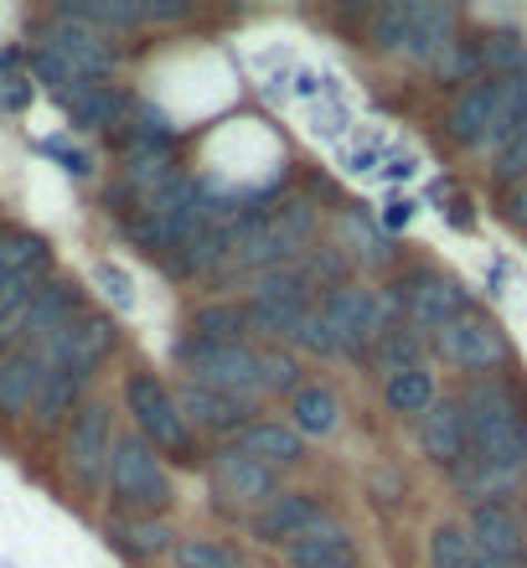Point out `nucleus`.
Listing matches in <instances>:
<instances>
[{
    "instance_id": "f257e3e1",
    "label": "nucleus",
    "mask_w": 527,
    "mask_h": 568,
    "mask_svg": "<svg viewBox=\"0 0 527 568\" xmlns=\"http://www.w3.org/2000/svg\"><path fill=\"white\" fill-rule=\"evenodd\" d=\"M460 408L470 429V460L486 476H497L507 491L523 486V455H527V383L507 367L491 377H466L460 383Z\"/></svg>"
},
{
    "instance_id": "f03ea898",
    "label": "nucleus",
    "mask_w": 527,
    "mask_h": 568,
    "mask_svg": "<svg viewBox=\"0 0 527 568\" xmlns=\"http://www.w3.org/2000/svg\"><path fill=\"white\" fill-rule=\"evenodd\" d=\"M316 248V207L311 196H280L270 207H239L227 217V264L217 280H259L290 270Z\"/></svg>"
},
{
    "instance_id": "7ed1b4c3",
    "label": "nucleus",
    "mask_w": 527,
    "mask_h": 568,
    "mask_svg": "<svg viewBox=\"0 0 527 568\" xmlns=\"http://www.w3.org/2000/svg\"><path fill=\"white\" fill-rule=\"evenodd\" d=\"M527 120V73L517 78H476L450 93L445 104V135L466 155H497Z\"/></svg>"
},
{
    "instance_id": "20e7f679",
    "label": "nucleus",
    "mask_w": 527,
    "mask_h": 568,
    "mask_svg": "<svg viewBox=\"0 0 527 568\" xmlns=\"http://www.w3.org/2000/svg\"><path fill=\"white\" fill-rule=\"evenodd\" d=\"M120 404H124V414H130V424H135V434L161 455V460H166V455L181 460V465L202 460V445H196L192 424H186V414H181L176 388H171L161 373H151V367H130L124 383H120Z\"/></svg>"
},
{
    "instance_id": "39448f33",
    "label": "nucleus",
    "mask_w": 527,
    "mask_h": 568,
    "mask_svg": "<svg viewBox=\"0 0 527 568\" xmlns=\"http://www.w3.org/2000/svg\"><path fill=\"white\" fill-rule=\"evenodd\" d=\"M383 305H388V321H408L419 336H435L455 315L470 311V290L455 274L435 270V264H408L388 280Z\"/></svg>"
},
{
    "instance_id": "423d86ee",
    "label": "nucleus",
    "mask_w": 527,
    "mask_h": 568,
    "mask_svg": "<svg viewBox=\"0 0 527 568\" xmlns=\"http://www.w3.org/2000/svg\"><path fill=\"white\" fill-rule=\"evenodd\" d=\"M104 491H109V501H114V511H135V517H166L171 501H176L166 460H161L135 429H124L120 439H114V460H109Z\"/></svg>"
},
{
    "instance_id": "0eeeda50",
    "label": "nucleus",
    "mask_w": 527,
    "mask_h": 568,
    "mask_svg": "<svg viewBox=\"0 0 527 568\" xmlns=\"http://www.w3.org/2000/svg\"><path fill=\"white\" fill-rule=\"evenodd\" d=\"M429 352H435L445 367H455V373H466V377L507 373L517 362L513 336L501 331V321L491 311H476V305H470L466 315H455L445 331H435V336H429Z\"/></svg>"
},
{
    "instance_id": "6e6552de",
    "label": "nucleus",
    "mask_w": 527,
    "mask_h": 568,
    "mask_svg": "<svg viewBox=\"0 0 527 568\" xmlns=\"http://www.w3.org/2000/svg\"><path fill=\"white\" fill-rule=\"evenodd\" d=\"M176 367L186 383L233 393L249 404H264V346L259 342H233V346H202V342H176Z\"/></svg>"
},
{
    "instance_id": "1a4fd4ad",
    "label": "nucleus",
    "mask_w": 527,
    "mask_h": 568,
    "mask_svg": "<svg viewBox=\"0 0 527 568\" xmlns=\"http://www.w3.org/2000/svg\"><path fill=\"white\" fill-rule=\"evenodd\" d=\"M249 300H243V311H249V326L264 331L274 346L280 342H295V331L305 326V315L316 311L321 290L305 280L301 264H290V270H274V274H259L249 280Z\"/></svg>"
},
{
    "instance_id": "9d476101",
    "label": "nucleus",
    "mask_w": 527,
    "mask_h": 568,
    "mask_svg": "<svg viewBox=\"0 0 527 568\" xmlns=\"http://www.w3.org/2000/svg\"><path fill=\"white\" fill-rule=\"evenodd\" d=\"M114 404L104 398H89L68 419V434H62V470L83 496H99L109 486V460H114Z\"/></svg>"
},
{
    "instance_id": "9b49d317",
    "label": "nucleus",
    "mask_w": 527,
    "mask_h": 568,
    "mask_svg": "<svg viewBox=\"0 0 527 568\" xmlns=\"http://www.w3.org/2000/svg\"><path fill=\"white\" fill-rule=\"evenodd\" d=\"M321 315H326V326H332L336 357H357V362L373 352V342L383 336V326H388L383 290H373V284L357 280V274L321 295Z\"/></svg>"
},
{
    "instance_id": "f8f14e48",
    "label": "nucleus",
    "mask_w": 527,
    "mask_h": 568,
    "mask_svg": "<svg viewBox=\"0 0 527 568\" xmlns=\"http://www.w3.org/2000/svg\"><path fill=\"white\" fill-rule=\"evenodd\" d=\"M207 486L227 517H243V523H249V517L280 491V476L264 470L259 460H249L243 449L223 445L217 455H207Z\"/></svg>"
},
{
    "instance_id": "ddd939ff",
    "label": "nucleus",
    "mask_w": 527,
    "mask_h": 568,
    "mask_svg": "<svg viewBox=\"0 0 527 568\" xmlns=\"http://www.w3.org/2000/svg\"><path fill=\"white\" fill-rule=\"evenodd\" d=\"M321 523H332V501H326V496L301 491V486H290V491L280 486V491L249 517V532H254V542H264V548H290L295 538L316 532Z\"/></svg>"
},
{
    "instance_id": "4468645a",
    "label": "nucleus",
    "mask_w": 527,
    "mask_h": 568,
    "mask_svg": "<svg viewBox=\"0 0 527 568\" xmlns=\"http://www.w3.org/2000/svg\"><path fill=\"white\" fill-rule=\"evenodd\" d=\"M114 346H120V321L104 311H83L73 315L58 336H47L42 342V357L58 362V367H78V373H99L109 357H114Z\"/></svg>"
},
{
    "instance_id": "2eb2a0df",
    "label": "nucleus",
    "mask_w": 527,
    "mask_h": 568,
    "mask_svg": "<svg viewBox=\"0 0 527 568\" xmlns=\"http://www.w3.org/2000/svg\"><path fill=\"white\" fill-rule=\"evenodd\" d=\"M414 439H419V455L435 470H460L470 460V429H466V408H460V393H439L435 404L414 419Z\"/></svg>"
},
{
    "instance_id": "dca6fc26",
    "label": "nucleus",
    "mask_w": 527,
    "mask_h": 568,
    "mask_svg": "<svg viewBox=\"0 0 527 568\" xmlns=\"http://www.w3.org/2000/svg\"><path fill=\"white\" fill-rule=\"evenodd\" d=\"M176 398H181V414H186L196 439H202V434H207V439H239V434L259 419V404L233 398V393H217V388H202V383H181Z\"/></svg>"
},
{
    "instance_id": "f3484780",
    "label": "nucleus",
    "mask_w": 527,
    "mask_h": 568,
    "mask_svg": "<svg viewBox=\"0 0 527 568\" xmlns=\"http://www.w3.org/2000/svg\"><path fill=\"white\" fill-rule=\"evenodd\" d=\"M52 280V248L37 233H11L0 243V305L31 300Z\"/></svg>"
},
{
    "instance_id": "a211bd4d",
    "label": "nucleus",
    "mask_w": 527,
    "mask_h": 568,
    "mask_svg": "<svg viewBox=\"0 0 527 568\" xmlns=\"http://www.w3.org/2000/svg\"><path fill=\"white\" fill-rule=\"evenodd\" d=\"M47 52H58L68 68H73L83 83H104L109 68H114V52H109L104 31L83 27V21H68V16H52V27H47Z\"/></svg>"
},
{
    "instance_id": "6ab92c4d",
    "label": "nucleus",
    "mask_w": 527,
    "mask_h": 568,
    "mask_svg": "<svg viewBox=\"0 0 527 568\" xmlns=\"http://www.w3.org/2000/svg\"><path fill=\"white\" fill-rule=\"evenodd\" d=\"M404 11H408L404 58L419 62V68H435L439 52L466 31V16L455 11V6H439V0H404Z\"/></svg>"
},
{
    "instance_id": "aec40b11",
    "label": "nucleus",
    "mask_w": 527,
    "mask_h": 568,
    "mask_svg": "<svg viewBox=\"0 0 527 568\" xmlns=\"http://www.w3.org/2000/svg\"><path fill=\"white\" fill-rule=\"evenodd\" d=\"M58 16L83 21L93 31H135V27H155V21H186V6H155V0H78L62 6Z\"/></svg>"
},
{
    "instance_id": "412c9836",
    "label": "nucleus",
    "mask_w": 527,
    "mask_h": 568,
    "mask_svg": "<svg viewBox=\"0 0 527 568\" xmlns=\"http://www.w3.org/2000/svg\"><path fill=\"white\" fill-rule=\"evenodd\" d=\"M104 538L114 554L140 568L161 564V558H171V548H176V532H171L166 517H135V511H114L104 523Z\"/></svg>"
},
{
    "instance_id": "4be33fe9",
    "label": "nucleus",
    "mask_w": 527,
    "mask_h": 568,
    "mask_svg": "<svg viewBox=\"0 0 527 568\" xmlns=\"http://www.w3.org/2000/svg\"><path fill=\"white\" fill-rule=\"evenodd\" d=\"M466 527L476 548L491 558H523L527 554V523L513 501H482V507H466Z\"/></svg>"
},
{
    "instance_id": "5701e85b",
    "label": "nucleus",
    "mask_w": 527,
    "mask_h": 568,
    "mask_svg": "<svg viewBox=\"0 0 527 568\" xmlns=\"http://www.w3.org/2000/svg\"><path fill=\"white\" fill-rule=\"evenodd\" d=\"M233 449H243L249 460H259L264 470H274V476H280V470H301L305 465V439L301 434L290 429L285 419H264V414L233 439Z\"/></svg>"
},
{
    "instance_id": "b1692460",
    "label": "nucleus",
    "mask_w": 527,
    "mask_h": 568,
    "mask_svg": "<svg viewBox=\"0 0 527 568\" xmlns=\"http://www.w3.org/2000/svg\"><path fill=\"white\" fill-rule=\"evenodd\" d=\"M42 377H47V357L42 346H11V352H0V419H16V414H27L37 404V393H42Z\"/></svg>"
},
{
    "instance_id": "393cba45",
    "label": "nucleus",
    "mask_w": 527,
    "mask_h": 568,
    "mask_svg": "<svg viewBox=\"0 0 527 568\" xmlns=\"http://www.w3.org/2000/svg\"><path fill=\"white\" fill-rule=\"evenodd\" d=\"M342 393L332 388V383H321V377H311V383H301V388L290 393V408H285V424L301 439H332L336 429H342Z\"/></svg>"
},
{
    "instance_id": "a878e982",
    "label": "nucleus",
    "mask_w": 527,
    "mask_h": 568,
    "mask_svg": "<svg viewBox=\"0 0 527 568\" xmlns=\"http://www.w3.org/2000/svg\"><path fill=\"white\" fill-rule=\"evenodd\" d=\"M290 568H362V554H357V538H352L347 523H321L316 532H305L285 548Z\"/></svg>"
},
{
    "instance_id": "bb28decb",
    "label": "nucleus",
    "mask_w": 527,
    "mask_h": 568,
    "mask_svg": "<svg viewBox=\"0 0 527 568\" xmlns=\"http://www.w3.org/2000/svg\"><path fill=\"white\" fill-rule=\"evenodd\" d=\"M181 342H202V346H233V342H254V326H249V311L243 300H207L186 315V331Z\"/></svg>"
},
{
    "instance_id": "cd10ccee",
    "label": "nucleus",
    "mask_w": 527,
    "mask_h": 568,
    "mask_svg": "<svg viewBox=\"0 0 527 568\" xmlns=\"http://www.w3.org/2000/svg\"><path fill=\"white\" fill-rule=\"evenodd\" d=\"M93 377L78 373V367H58V362H47V377H42V393H37V404H31V414H37V424L42 429H52V424L73 419L78 408L89 404L83 393H89Z\"/></svg>"
},
{
    "instance_id": "c85d7f7f",
    "label": "nucleus",
    "mask_w": 527,
    "mask_h": 568,
    "mask_svg": "<svg viewBox=\"0 0 527 568\" xmlns=\"http://www.w3.org/2000/svg\"><path fill=\"white\" fill-rule=\"evenodd\" d=\"M435 398H439V383H435V367H429V362L398 367V373L383 377V408H388L393 419H419Z\"/></svg>"
},
{
    "instance_id": "c756f323",
    "label": "nucleus",
    "mask_w": 527,
    "mask_h": 568,
    "mask_svg": "<svg viewBox=\"0 0 527 568\" xmlns=\"http://www.w3.org/2000/svg\"><path fill=\"white\" fill-rule=\"evenodd\" d=\"M130 104H135V99L124 89H114V83H83V89L68 99V114H73L78 130H120Z\"/></svg>"
},
{
    "instance_id": "7c9ffc66",
    "label": "nucleus",
    "mask_w": 527,
    "mask_h": 568,
    "mask_svg": "<svg viewBox=\"0 0 527 568\" xmlns=\"http://www.w3.org/2000/svg\"><path fill=\"white\" fill-rule=\"evenodd\" d=\"M367 362L377 367V377L398 373V367H419V362H429V336H419L408 321H388L383 336L373 342V352H367Z\"/></svg>"
},
{
    "instance_id": "2f4dec72",
    "label": "nucleus",
    "mask_w": 527,
    "mask_h": 568,
    "mask_svg": "<svg viewBox=\"0 0 527 568\" xmlns=\"http://www.w3.org/2000/svg\"><path fill=\"white\" fill-rule=\"evenodd\" d=\"M482 548L470 538L466 517H445V523L429 527V538H424V564L429 568H476Z\"/></svg>"
},
{
    "instance_id": "473e14b6",
    "label": "nucleus",
    "mask_w": 527,
    "mask_h": 568,
    "mask_svg": "<svg viewBox=\"0 0 527 568\" xmlns=\"http://www.w3.org/2000/svg\"><path fill=\"white\" fill-rule=\"evenodd\" d=\"M476 42V68L482 78H517L527 73V37L523 31H482Z\"/></svg>"
},
{
    "instance_id": "72a5a7b5",
    "label": "nucleus",
    "mask_w": 527,
    "mask_h": 568,
    "mask_svg": "<svg viewBox=\"0 0 527 568\" xmlns=\"http://www.w3.org/2000/svg\"><path fill=\"white\" fill-rule=\"evenodd\" d=\"M336 248L347 254V264H388V239L377 233L367 217H362L357 207H347L342 217H336Z\"/></svg>"
},
{
    "instance_id": "f704fd0d",
    "label": "nucleus",
    "mask_w": 527,
    "mask_h": 568,
    "mask_svg": "<svg viewBox=\"0 0 527 568\" xmlns=\"http://www.w3.org/2000/svg\"><path fill=\"white\" fill-rule=\"evenodd\" d=\"M171 568H249L243 564V548H233L227 538H212V532H176V548H171Z\"/></svg>"
},
{
    "instance_id": "c9c22d12",
    "label": "nucleus",
    "mask_w": 527,
    "mask_h": 568,
    "mask_svg": "<svg viewBox=\"0 0 527 568\" xmlns=\"http://www.w3.org/2000/svg\"><path fill=\"white\" fill-rule=\"evenodd\" d=\"M120 145L124 150H171V155H176V130H171V120L161 109L135 99L130 114H124V124H120Z\"/></svg>"
},
{
    "instance_id": "e433bc0d",
    "label": "nucleus",
    "mask_w": 527,
    "mask_h": 568,
    "mask_svg": "<svg viewBox=\"0 0 527 568\" xmlns=\"http://www.w3.org/2000/svg\"><path fill=\"white\" fill-rule=\"evenodd\" d=\"M527 176V120L517 124V135L491 155V186H507V181H523Z\"/></svg>"
},
{
    "instance_id": "4c0bfd02",
    "label": "nucleus",
    "mask_w": 527,
    "mask_h": 568,
    "mask_svg": "<svg viewBox=\"0 0 527 568\" xmlns=\"http://www.w3.org/2000/svg\"><path fill=\"white\" fill-rule=\"evenodd\" d=\"M295 346H301V352H311V357H336V342H332L326 315H321V300H316V311L305 315V326L295 331Z\"/></svg>"
},
{
    "instance_id": "58836bf2",
    "label": "nucleus",
    "mask_w": 527,
    "mask_h": 568,
    "mask_svg": "<svg viewBox=\"0 0 527 568\" xmlns=\"http://www.w3.org/2000/svg\"><path fill=\"white\" fill-rule=\"evenodd\" d=\"M497 212L517 227V233H527V176H523V181H507V186H497Z\"/></svg>"
},
{
    "instance_id": "ea45409f",
    "label": "nucleus",
    "mask_w": 527,
    "mask_h": 568,
    "mask_svg": "<svg viewBox=\"0 0 527 568\" xmlns=\"http://www.w3.org/2000/svg\"><path fill=\"white\" fill-rule=\"evenodd\" d=\"M31 99V78H0V109H21Z\"/></svg>"
},
{
    "instance_id": "a19ab883",
    "label": "nucleus",
    "mask_w": 527,
    "mask_h": 568,
    "mask_svg": "<svg viewBox=\"0 0 527 568\" xmlns=\"http://www.w3.org/2000/svg\"><path fill=\"white\" fill-rule=\"evenodd\" d=\"M476 568H527L523 558H491V554H482L476 558Z\"/></svg>"
},
{
    "instance_id": "79ce46f5",
    "label": "nucleus",
    "mask_w": 527,
    "mask_h": 568,
    "mask_svg": "<svg viewBox=\"0 0 527 568\" xmlns=\"http://www.w3.org/2000/svg\"><path fill=\"white\" fill-rule=\"evenodd\" d=\"M523 486H527V455H523Z\"/></svg>"
},
{
    "instance_id": "37998d69",
    "label": "nucleus",
    "mask_w": 527,
    "mask_h": 568,
    "mask_svg": "<svg viewBox=\"0 0 527 568\" xmlns=\"http://www.w3.org/2000/svg\"><path fill=\"white\" fill-rule=\"evenodd\" d=\"M523 564H527V554H523Z\"/></svg>"
}]
</instances>
